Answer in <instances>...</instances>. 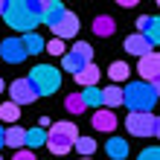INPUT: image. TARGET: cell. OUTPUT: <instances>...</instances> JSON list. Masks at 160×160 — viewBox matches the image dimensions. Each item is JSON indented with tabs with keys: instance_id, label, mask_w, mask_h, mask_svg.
Returning a JSON list of instances; mask_svg holds the SVG:
<instances>
[{
	"instance_id": "1",
	"label": "cell",
	"mask_w": 160,
	"mask_h": 160,
	"mask_svg": "<svg viewBox=\"0 0 160 160\" xmlns=\"http://www.w3.org/2000/svg\"><path fill=\"white\" fill-rule=\"evenodd\" d=\"M6 23L18 32L29 35L38 23H44V0H15V3H9Z\"/></svg>"
},
{
	"instance_id": "2",
	"label": "cell",
	"mask_w": 160,
	"mask_h": 160,
	"mask_svg": "<svg viewBox=\"0 0 160 160\" xmlns=\"http://www.w3.org/2000/svg\"><path fill=\"white\" fill-rule=\"evenodd\" d=\"M157 90L148 82H131L125 88V108L131 114H152V108L157 105Z\"/></svg>"
},
{
	"instance_id": "3",
	"label": "cell",
	"mask_w": 160,
	"mask_h": 160,
	"mask_svg": "<svg viewBox=\"0 0 160 160\" xmlns=\"http://www.w3.org/2000/svg\"><path fill=\"white\" fill-rule=\"evenodd\" d=\"M79 143V128H76V122H67V119H61V122H52L50 125V137H47V148H50L52 154H58L64 157L70 152L73 146Z\"/></svg>"
},
{
	"instance_id": "4",
	"label": "cell",
	"mask_w": 160,
	"mask_h": 160,
	"mask_svg": "<svg viewBox=\"0 0 160 160\" xmlns=\"http://www.w3.org/2000/svg\"><path fill=\"white\" fill-rule=\"evenodd\" d=\"M29 82L35 84L38 96H52V93L61 88V70L52 67V64H38V67H32Z\"/></svg>"
},
{
	"instance_id": "5",
	"label": "cell",
	"mask_w": 160,
	"mask_h": 160,
	"mask_svg": "<svg viewBox=\"0 0 160 160\" xmlns=\"http://www.w3.org/2000/svg\"><path fill=\"white\" fill-rule=\"evenodd\" d=\"M90 58H93V47L88 41H76V44H73V50L61 58V70L73 73V79H76L79 73L90 64Z\"/></svg>"
},
{
	"instance_id": "6",
	"label": "cell",
	"mask_w": 160,
	"mask_h": 160,
	"mask_svg": "<svg viewBox=\"0 0 160 160\" xmlns=\"http://www.w3.org/2000/svg\"><path fill=\"white\" fill-rule=\"evenodd\" d=\"M125 128L131 137H157V117L154 114H128Z\"/></svg>"
},
{
	"instance_id": "7",
	"label": "cell",
	"mask_w": 160,
	"mask_h": 160,
	"mask_svg": "<svg viewBox=\"0 0 160 160\" xmlns=\"http://www.w3.org/2000/svg\"><path fill=\"white\" fill-rule=\"evenodd\" d=\"M9 96H12L15 105H32L38 99V90H35V84L29 79H15L9 84Z\"/></svg>"
},
{
	"instance_id": "8",
	"label": "cell",
	"mask_w": 160,
	"mask_h": 160,
	"mask_svg": "<svg viewBox=\"0 0 160 160\" xmlns=\"http://www.w3.org/2000/svg\"><path fill=\"white\" fill-rule=\"evenodd\" d=\"M0 55H3V61L9 64H21L26 55V47H23V38H3L0 41Z\"/></svg>"
},
{
	"instance_id": "9",
	"label": "cell",
	"mask_w": 160,
	"mask_h": 160,
	"mask_svg": "<svg viewBox=\"0 0 160 160\" xmlns=\"http://www.w3.org/2000/svg\"><path fill=\"white\" fill-rule=\"evenodd\" d=\"M137 73H140V82L154 84L160 79V52H152V55H146V58H140Z\"/></svg>"
},
{
	"instance_id": "10",
	"label": "cell",
	"mask_w": 160,
	"mask_h": 160,
	"mask_svg": "<svg viewBox=\"0 0 160 160\" xmlns=\"http://www.w3.org/2000/svg\"><path fill=\"white\" fill-rule=\"evenodd\" d=\"M152 41L146 38V35H140V32H134V35H128L125 38V50L131 52V55H137V58H146V55H152L154 50H152Z\"/></svg>"
},
{
	"instance_id": "11",
	"label": "cell",
	"mask_w": 160,
	"mask_h": 160,
	"mask_svg": "<svg viewBox=\"0 0 160 160\" xmlns=\"http://www.w3.org/2000/svg\"><path fill=\"white\" fill-rule=\"evenodd\" d=\"M93 128L96 131H105V134H111V131L117 128V117H114V111H108V108H99V111H93Z\"/></svg>"
},
{
	"instance_id": "12",
	"label": "cell",
	"mask_w": 160,
	"mask_h": 160,
	"mask_svg": "<svg viewBox=\"0 0 160 160\" xmlns=\"http://www.w3.org/2000/svg\"><path fill=\"white\" fill-rule=\"evenodd\" d=\"M52 32H55V38H61V41L64 38H73V35L79 32V18L73 15V12H67V15L61 18L58 26H52Z\"/></svg>"
},
{
	"instance_id": "13",
	"label": "cell",
	"mask_w": 160,
	"mask_h": 160,
	"mask_svg": "<svg viewBox=\"0 0 160 160\" xmlns=\"http://www.w3.org/2000/svg\"><path fill=\"white\" fill-rule=\"evenodd\" d=\"M64 15H67V9H64L58 0H47V3H44V23L50 26V29L61 23V18H64Z\"/></svg>"
},
{
	"instance_id": "14",
	"label": "cell",
	"mask_w": 160,
	"mask_h": 160,
	"mask_svg": "<svg viewBox=\"0 0 160 160\" xmlns=\"http://www.w3.org/2000/svg\"><path fill=\"white\" fill-rule=\"evenodd\" d=\"M105 152L111 160H125L128 157V140H119V137H111L105 143Z\"/></svg>"
},
{
	"instance_id": "15",
	"label": "cell",
	"mask_w": 160,
	"mask_h": 160,
	"mask_svg": "<svg viewBox=\"0 0 160 160\" xmlns=\"http://www.w3.org/2000/svg\"><path fill=\"white\" fill-rule=\"evenodd\" d=\"M93 32H96L99 38H111V35L117 32V23H114V18H111V15H99L96 21H93Z\"/></svg>"
},
{
	"instance_id": "16",
	"label": "cell",
	"mask_w": 160,
	"mask_h": 160,
	"mask_svg": "<svg viewBox=\"0 0 160 160\" xmlns=\"http://www.w3.org/2000/svg\"><path fill=\"white\" fill-rule=\"evenodd\" d=\"M102 96H105V108H119V105H125V90H119V84H111V88L102 90Z\"/></svg>"
},
{
	"instance_id": "17",
	"label": "cell",
	"mask_w": 160,
	"mask_h": 160,
	"mask_svg": "<svg viewBox=\"0 0 160 160\" xmlns=\"http://www.w3.org/2000/svg\"><path fill=\"white\" fill-rule=\"evenodd\" d=\"M76 82L82 84L84 90H88V88H96V84H99V67H96V64H88V67L76 76Z\"/></svg>"
},
{
	"instance_id": "18",
	"label": "cell",
	"mask_w": 160,
	"mask_h": 160,
	"mask_svg": "<svg viewBox=\"0 0 160 160\" xmlns=\"http://www.w3.org/2000/svg\"><path fill=\"white\" fill-rule=\"evenodd\" d=\"M6 146H12V148H18V152H21V148L26 146V128L12 125V128L6 131Z\"/></svg>"
},
{
	"instance_id": "19",
	"label": "cell",
	"mask_w": 160,
	"mask_h": 160,
	"mask_svg": "<svg viewBox=\"0 0 160 160\" xmlns=\"http://www.w3.org/2000/svg\"><path fill=\"white\" fill-rule=\"evenodd\" d=\"M23 47H26V52H29V55H38V52L47 50V41L41 38L38 32H29V35H23Z\"/></svg>"
},
{
	"instance_id": "20",
	"label": "cell",
	"mask_w": 160,
	"mask_h": 160,
	"mask_svg": "<svg viewBox=\"0 0 160 160\" xmlns=\"http://www.w3.org/2000/svg\"><path fill=\"white\" fill-rule=\"evenodd\" d=\"M47 131L38 125V128H29L26 131V148H38V146H47Z\"/></svg>"
},
{
	"instance_id": "21",
	"label": "cell",
	"mask_w": 160,
	"mask_h": 160,
	"mask_svg": "<svg viewBox=\"0 0 160 160\" xmlns=\"http://www.w3.org/2000/svg\"><path fill=\"white\" fill-rule=\"evenodd\" d=\"M82 99H84V105H90V108H96L99 105H105V96H102V90L99 88H88V90H82Z\"/></svg>"
},
{
	"instance_id": "22",
	"label": "cell",
	"mask_w": 160,
	"mask_h": 160,
	"mask_svg": "<svg viewBox=\"0 0 160 160\" xmlns=\"http://www.w3.org/2000/svg\"><path fill=\"white\" fill-rule=\"evenodd\" d=\"M128 73H131V67H128L125 61H114V64L108 67V76L114 79V84H117V82H125V79H128Z\"/></svg>"
},
{
	"instance_id": "23",
	"label": "cell",
	"mask_w": 160,
	"mask_h": 160,
	"mask_svg": "<svg viewBox=\"0 0 160 160\" xmlns=\"http://www.w3.org/2000/svg\"><path fill=\"white\" fill-rule=\"evenodd\" d=\"M64 108H67L70 114L76 117V114H82V111L88 108V105H84V99H82V93H70V96L64 99Z\"/></svg>"
},
{
	"instance_id": "24",
	"label": "cell",
	"mask_w": 160,
	"mask_h": 160,
	"mask_svg": "<svg viewBox=\"0 0 160 160\" xmlns=\"http://www.w3.org/2000/svg\"><path fill=\"white\" fill-rule=\"evenodd\" d=\"M0 117H3V122H18V117H21V105H15V102H3V105H0Z\"/></svg>"
},
{
	"instance_id": "25",
	"label": "cell",
	"mask_w": 160,
	"mask_h": 160,
	"mask_svg": "<svg viewBox=\"0 0 160 160\" xmlns=\"http://www.w3.org/2000/svg\"><path fill=\"white\" fill-rule=\"evenodd\" d=\"M76 152L82 157H90L93 152H96V140L93 137H79V143H76Z\"/></svg>"
},
{
	"instance_id": "26",
	"label": "cell",
	"mask_w": 160,
	"mask_h": 160,
	"mask_svg": "<svg viewBox=\"0 0 160 160\" xmlns=\"http://www.w3.org/2000/svg\"><path fill=\"white\" fill-rule=\"evenodd\" d=\"M146 38L152 41L154 47L160 44V18H152V26H148V32H146Z\"/></svg>"
},
{
	"instance_id": "27",
	"label": "cell",
	"mask_w": 160,
	"mask_h": 160,
	"mask_svg": "<svg viewBox=\"0 0 160 160\" xmlns=\"http://www.w3.org/2000/svg\"><path fill=\"white\" fill-rule=\"evenodd\" d=\"M47 50H50V55H67V50H64V41L61 38H52V41H47Z\"/></svg>"
},
{
	"instance_id": "28",
	"label": "cell",
	"mask_w": 160,
	"mask_h": 160,
	"mask_svg": "<svg viewBox=\"0 0 160 160\" xmlns=\"http://www.w3.org/2000/svg\"><path fill=\"white\" fill-rule=\"evenodd\" d=\"M148 26H152V18H148V15H140V18H137V32H140V35H146V32H148Z\"/></svg>"
},
{
	"instance_id": "29",
	"label": "cell",
	"mask_w": 160,
	"mask_h": 160,
	"mask_svg": "<svg viewBox=\"0 0 160 160\" xmlns=\"http://www.w3.org/2000/svg\"><path fill=\"white\" fill-rule=\"evenodd\" d=\"M140 160H160V148H157V146H152V148H143Z\"/></svg>"
},
{
	"instance_id": "30",
	"label": "cell",
	"mask_w": 160,
	"mask_h": 160,
	"mask_svg": "<svg viewBox=\"0 0 160 160\" xmlns=\"http://www.w3.org/2000/svg\"><path fill=\"white\" fill-rule=\"evenodd\" d=\"M12 160H35V152H32V148H21Z\"/></svg>"
},
{
	"instance_id": "31",
	"label": "cell",
	"mask_w": 160,
	"mask_h": 160,
	"mask_svg": "<svg viewBox=\"0 0 160 160\" xmlns=\"http://www.w3.org/2000/svg\"><path fill=\"white\" fill-rule=\"evenodd\" d=\"M3 146H6V131L0 128V148H3Z\"/></svg>"
},
{
	"instance_id": "32",
	"label": "cell",
	"mask_w": 160,
	"mask_h": 160,
	"mask_svg": "<svg viewBox=\"0 0 160 160\" xmlns=\"http://www.w3.org/2000/svg\"><path fill=\"white\" fill-rule=\"evenodd\" d=\"M154 90H157V96H160V79H157V82H154Z\"/></svg>"
},
{
	"instance_id": "33",
	"label": "cell",
	"mask_w": 160,
	"mask_h": 160,
	"mask_svg": "<svg viewBox=\"0 0 160 160\" xmlns=\"http://www.w3.org/2000/svg\"><path fill=\"white\" fill-rule=\"evenodd\" d=\"M157 137H160V117H157Z\"/></svg>"
},
{
	"instance_id": "34",
	"label": "cell",
	"mask_w": 160,
	"mask_h": 160,
	"mask_svg": "<svg viewBox=\"0 0 160 160\" xmlns=\"http://www.w3.org/2000/svg\"><path fill=\"white\" fill-rule=\"evenodd\" d=\"M0 93H3V79H0Z\"/></svg>"
},
{
	"instance_id": "35",
	"label": "cell",
	"mask_w": 160,
	"mask_h": 160,
	"mask_svg": "<svg viewBox=\"0 0 160 160\" xmlns=\"http://www.w3.org/2000/svg\"><path fill=\"white\" fill-rule=\"evenodd\" d=\"M82 160H90V157H82Z\"/></svg>"
},
{
	"instance_id": "36",
	"label": "cell",
	"mask_w": 160,
	"mask_h": 160,
	"mask_svg": "<svg viewBox=\"0 0 160 160\" xmlns=\"http://www.w3.org/2000/svg\"><path fill=\"white\" fill-rule=\"evenodd\" d=\"M0 160H3V157H0Z\"/></svg>"
}]
</instances>
